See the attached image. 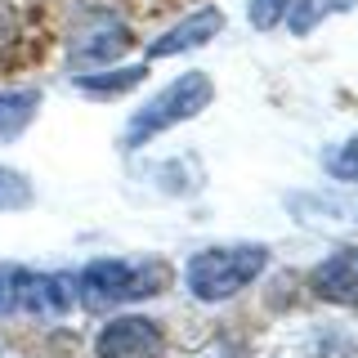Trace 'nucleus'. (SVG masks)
<instances>
[{"instance_id": "1", "label": "nucleus", "mask_w": 358, "mask_h": 358, "mask_svg": "<svg viewBox=\"0 0 358 358\" xmlns=\"http://www.w3.org/2000/svg\"><path fill=\"white\" fill-rule=\"evenodd\" d=\"M264 264H268L264 246H210L184 264V287L201 305H224L251 287L264 273Z\"/></svg>"}, {"instance_id": "2", "label": "nucleus", "mask_w": 358, "mask_h": 358, "mask_svg": "<svg viewBox=\"0 0 358 358\" xmlns=\"http://www.w3.org/2000/svg\"><path fill=\"white\" fill-rule=\"evenodd\" d=\"M210 99H215V85H210L206 72H184V76H175L171 85L157 90L148 103H143V108L126 121V148H139V143L157 139L162 130L179 126V121H193L197 112L210 108Z\"/></svg>"}, {"instance_id": "3", "label": "nucleus", "mask_w": 358, "mask_h": 358, "mask_svg": "<svg viewBox=\"0 0 358 358\" xmlns=\"http://www.w3.org/2000/svg\"><path fill=\"white\" fill-rule=\"evenodd\" d=\"M162 291V268L134 260H90L76 273V300L85 309H112L126 300H143Z\"/></svg>"}, {"instance_id": "4", "label": "nucleus", "mask_w": 358, "mask_h": 358, "mask_svg": "<svg viewBox=\"0 0 358 358\" xmlns=\"http://www.w3.org/2000/svg\"><path fill=\"white\" fill-rule=\"evenodd\" d=\"M94 354L99 358H162L166 354V336L152 318L143 313H121L112 318L94 341Z\"/></svg>"}, {"instance_id": "5", "label": "nucleus", "mask_w": 358, "mask_h": 358, "mask_svg": "<svg viewBox=\"0 0 358 358\" xmlns=\"http://www.w3.org/2000/svg\"><path fill=\"white\" fill-rule=\"evenodd\" d=\"M224 31V9L206 5L197 9V14H188L184 22H175V27H166L162 36L148 45V59H175V54H193L201 45H210Z\"/></svg>"}, {"instance_id": "6", "label": "nucleus", "mask_w": 358, "mask_h": 358, "mask_svg": "<svg viewBox=\"0 0 358 358\" xmlns=\"http://www.w3.org/2000/svg\"><path fill=\"white\" fill-rule=\"evenodd\" d=\"M76 305V278L72 273H27L18 282V309L36 318H59Z\"/></svg>"}, {"instance_id": "7", "label": "nucleus", "mask_w": 358, "mask_h": 358, "mask_svg": "<svg viewBox=\"0 0 358 358\" xmlns=\"http://www.w3.org/2000/svg\"><path fill=\"white\" fill-rule=\"evenodd\" d=\"M130 50V27L117 18H99L72 36V63L76 67H108Z\"/></svg>"}, {"instance_id": "8", "label": "nucleus", "mask_w": 358, "mask_h": 358, "mask_svg": "<svg viewBox=\"0 0 358 358\" xmlns=\"http://www.w3.org/2000/svg\"><path fill=\"white\" fill-rule=\"evenodd\" d=\"M313 291L331 305H358V246H341L313 268Z\"/></svg>"}, {"instance_id": "9", "label": "nucleus", "mask_w": 358, "mask_h": 358, "mask_svg": "<svg viewBox=\"0 0 358 358\" xmlns=\"http://www.w3.org/2000/svg\"><path fill=\"white\" fill-rule=\"evenodd\" d=\"M36 108H41L36 90H5V94H0V143H14L18 134L31 126Z\"/></svg>"}, {"instance_id": "10", "label": "nucleus", "mask_w": 358, "mask_h": 358, "mask_svg": "<svg viewBox=\"0 0 358 358\" xmlns=\"http://www.w3.org/2000/svg\"><path fill=\"white\" fill-rule=\"evenodd\" d=\"M350 5H354V0H291L282 22L291 27V36H309L318 22H327L331 14H345Z\"/></svg>"}, {"instance_id": "11", "label": "nucleus", "mask_w": 358, "mask_h": 358, "mask_svg": "<svg viewBox=\"0 0 358 358\" xmlns=\"http://www.w3.org/2000/svg\"><path fill=\"white\" fill-rule=\"evenodd\" d=\"M143 76H148V67H117V72H81L76 85H81L85 94H126Z\"/></svg>"}, {"instance_id": "12", "label": "nucleus", "mask_w": 358, "mask_h": 358, "mask_svg": "<svg viewBox=\"0 0 358 358\" xmlns=\"http://www.w3.org/2000/svg\"><path fill=\"white\" fill-rule=\"evenodd\" d=\"M31 184L22 171H9V166H0V215H9V210H27L31 206Z\"/></svg>"}, {"instance_id": "13", "label": "nucleus", "mask_w": 358, "mask_h": 358, "mask_svg": "<svg viewBox=\"0 0 358 358\" xmlns=\"http://www.w3.org/2000/svg\"><path fill=\"white\" fill-rule=\"evenodd\" d=\"M287 5H291V0H251V5H246V18H251L255 31H273L278 22H282Z\"/></svg>"}, {"instance_id": "14", "label": "nucleus", "mask_w": 358, "mask_h": 358, "mask_svg": "<svg viewBox=\"0 0 358 358\" xmlns=\"http://www.w3.org/2000/svg\"><path fill=\"white\" fill-rule=\"evenodd\" d=\"M331 175L345 179V184H358V134L350 143H341V152L331 157Z\"/></svg>"}, {"instance_id": "15", "label": "nucleus", "mask_w": 358, "mask_h": 358, "mask_svg": "<svg viewBox=\"0 0 358 358\" xmlns=\"http://www.w3.org/2000/svg\"><path fill=\"white\" fill-rule=\"evenodd\" d=\"M18 282H22V268H14V264L0 268V313L18 309Z\"/></svg>"}]
</instances>
